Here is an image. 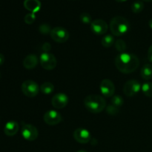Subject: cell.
Listing matches in <instances>:
<instances>
[{
	"label": "cell",
	"instance_id": "obj_5",
	"mask_svg": "<svg viewBox=\"0 0 152 152\" xmlns=\"http://www.w3.org/2000/svg\"><path fill=\"white\" fill-rule=\"evenodd\" d=\"M39 62L41 66L44 69L50 71L56 68L57 65V60L53 54L50 52H43L39 56Z\"/></svg>",
	"mask_w": 152,
	"mask_h": 152
},
{
	"label": "cell",
	"instance_id": "obj_23",
	"mask_svg": "<svg viewBox=\"0 0 152 152\" xmlns=\"http://www.w3.org/2000/svg\"><path fill=\"white\" fill-rule=\"evenodd\" d=\"M115 48L120 53H124L127 48V45L123 39H118L115 42Z\"/></svg>",
	"mask_w": 152,
	"mask_h": 152
},
{
	"label": "cell",
	"instance_id": "obj_29",
	"mask_svg": "<svg viewBox=\"0 0 152 152\" xmlns=\"http://www.w3.org/2000/svg\"><path fill=\"white\" fill-rule=\"evenodd\" d=\"M148 60L150 62H152V45L149 47L148 50Z\"/></svg>",
	"mask_w": 152,
	"mask_h": 152
},
{
	"label": "cell",
	"instance_id": "obj_12",
	"mask_svg": "<svg viewBox=\"0 0 152 152\" xmlns=\"http://www.w3.org/2000/svg\"><path fill=\"white\" fill-rule=\"evenodd\" d=\"M74 138L79 143L86 144L90 142L91 136L90 132L87 129L80 128V129H77L74 131Z\"/></svg>",
	"mask_w": 152,
	"mask_h": 152
},
{
	"label": "cell",
	"instance_id": "obj_2",
	"mask_svg": "<svg viewBox=\"0 0 152 152\" xmlns=\"http://www.w3.org/2000/svg\"><path fill=\"white\" fill-rule=\"evenodd\" d=\"M84 105L86 109L91 113L98 114L104 111L106 108V102L102 96L91 94L84 99Z\"/></svg>",
	"mask_w": 152,
	"mask_h": 152
},
{
	"label": "cell",
	"instance_id": "obj_24",
	"mask_svg": "<svg viewBox=\"0 0 152 152\" xmlns=\"http://www.w3.org/2000/svg\"><path fill=\"white\" fill-rule=\"evenodd\" d=\"M80 21H81L83 23L86 24V25H88V24H91L92 21V17L89 13H83L80 15Z\"/></svg>",
	"mask_w": 152,
	"mask_h": 152
},
{
	"label": "cell",
	"instance_id": "obj_3",
	"mask_svg": "<svg viewBox=\"0 0 152 152\" xmlns=\"http://www.w3.org/2000/svg\"><path fill=\"white\" fill-rule=\"evenodd\" d=\"M109 28L113 35L121 37L125 35L130 30L129 20L123 16H114L110 22Z\"/></svg>",
	"mask_w": 152,
	"mask_h": 152
},
{
	"label": "cell",
	"instance_id": "obj_32",
	"mask_svg": "<svg viewBox=\"0 0 152 152\" xmlns=\"http://www.w3.org/2000/svg\"><path fill=\"white\" fill-rule=\"evenodd\" d=\"M115 1H117V2L122 3V2H125V1H126L127 0H115Z\"/></svg>",
	"mask_w": 152,
	"mask_h": 152
},
{
	"label": "cell",
	"instance_id": "obj_11",
	"mask_svg": "<svg viewBox=\"0 0 152 152\" xmlns=\"http://www.w3.org/2000/svg\"><path fill=\"white\" fill-rule=\"evenodd\" d=\"M44 121L49 126H55L62 121V117L59 112L54 110H50L44 114Z\"/></svg>",
	"mask_w": 152,
	"mask_h": 152
},
{
	"label": "cell",
	"instance_id": "obj_21",
	"mask_svg": "<svg viewBox=\"0 0 152 152\" xmlns=\"http://www.w3.org/2000/svg\"><path fill=\"white\" fill-rule=\"evenodd\" d=\"M144 8V4L142 1H135L132 3V12L134 13H139L140 12L142 11Z\"/></svg>",
	"mask_w": 152,
	"mask_h": 152
},
{
	"label": "cell",
	"instance_id": "obj_6",
	"mask_svg": "<svg viewBox=\"0 0 152 152\" xmlns=\"http://www.w3.org/2000/svg\"><path fill=\"white\" fill-rule=\"evenodd\" d=\"M50 37L56 42L64 43L69 39V32L62 27H56L50 31Z\"/></svg>",
	"mask_w": 152,
	"mask_h": 152
},
{
	"label": "cell",
	"instance_id": "obj_15",
	"mask_svg": "<svg viewBox=\"0 0 152 152\" xmlns=\"http://www.w3.org/2000/svg\"><path fill=\"white\" fill-rule=\"evenodd\" d=\"M19 129V124L16 121H9L4 127V132L7 136L12 137L16 134Z\"/></svg>",
	"mask_w": 152,
	"mask_h": 152
},
{
	"label": "cell",
	"instance_id": "obj_4",
	"mask_svg": "<svg viewBox=\"0 0 152 152\" xmlns=\"http://www.w3.org/2000/svg\"><path fill=\"white\" fill-rule=\"evenodd\" d=\"M24 95L30 98L37 96L40 91V87L36 82L33 80H25L21 86Z\"/></svg>",
	"mask_w": 152,
	"mask_h": 152
},
{
	"label": "cell",
	"instance_id": "obj_27",
	"mask_svg": "<svg viewBox=\"0 0 152 152\" xmlns=\"http://www.w3.org/2000/svg\"><path fill=\"white\" fill-rule=\"evenodd\" d=\"M25 22L28 25H31L34 22V21L36 20V15L35 13H30L28 14L25 15Z\"/></svg>",
	"mask_w": 152,
	"mask_h": 152
},
{
	"label": "cell",
	"instance_id": "obj_22",
	"mask_svg": "<svg viewBox=\"0 0 152 152\" xmlns=\"http://www.w3.org/2000/svg\"><path fill=\"white\" fill-rule=\"evenodd\" d=\"M123 103H124V100H123V97L120 95H114L111 98V104L117 107V108H120L123 105Z\"/></svg>",
	"mask_w": 152,
	"mask_h": 152
},
{
	"label": "cell",
	"instance_id": "obj_34",
	"mask_svg": "<svg viewBox=\"0 0 152 152\" xmlns=\"http://www.w3.org/2000/svg\"><path fill=\"white\" fill-rule=\"evenodd\" d=\"M77 152H88V151H85V150H80V151H78Z\"/></svg>",
	"mask_w": 152,
	"mask_h": 152
},
{
	"label": "cell",
	"instance_id": "obj_33",
	"mask_svg": "<svg viewBox=\"0 0 152 152\" xmlns=\"http://www.w3.org/2000/svg\"><path fill=\"white\" fill-rule=\"evenodd\" d=\"M142 1H147V2H151V1H152V0H142Z\"/></svg>",
	"mask_w": 152,
	"mask_h": 152
},
{
	"label": "cell",
	"instance_id": "obj_16",
	"mask_svg": "<svg viewBox=\"0 0 152 152\" xmlns=\"http://www.w3.org/2000/svg\"><path fill=\"white\" fill-rule=\"evenodd\" d=\"M39 63V59L35 54H29L24 59L23 66L26 69H34Z\"/></svg>",
	"mask_w": 152,
	"mask_h": 152
},
{
	"label": "cell",
	"instance_id": "obj_1",
	"mask_svg": "<svg viewBox=\"0 0 152 152\" xmlns=\"http://www.w3.org/2000/svg\"><path fill=\"white\" fill-rule=\"evenodd\" d=\"M116 68L123 74L133 73L139 68L140 59L134 53H120L115 58Z\"/></svg>",
	"mask_w": 152,
	"mask_h": 152
},
{
	"label": "cell",
	"instance_id": "obj_20",
	"mask_svg": "<svg viewBox=\"0 0 152 152\" xmlns=\"http://www.w3.org/2000/svg\"><path fill=\"white\" fill-rule=\"evenodd\" d=\"M141 90L145 96L148 97H152V83H150V82L144 83L142 85Z\"/></svg>",
	"mask_w": 152,
	"mask_h": 152
},
{
	"label": "cell",
	"instance_id": "obj_28",
	"mask_svg": "<svg viewBox=\"0 0 152 152\" xmlns=\"http://www.w3.org/2000/svg\"><path fill=\"white\" fill-rule=\"evenodd\" d=\"M42 49L44 50V52H49V50L50 49V45L49 43H45L44 45L42 46Z\"/></svg>",
	"mask_w": 152,
	"mask_h": 152
},
{
	"label": "cell",
	"instance_id": "obj_35",
	"mask_svg": "<svg viewBox=\"0 0 152 152\" xmlns=\"http://www.w3.org/2000/svg\"><path fill=\"white\" fill-rule=\"evenodd\" d=\"M0 77H1V74H0Z\"/></svg>",
	"mask_w": 152,
	"mask_h": 152
},
{
	"label": "cell",
	"instance_id": "obj_18",
	"mask_svg": "<svg viewBox=\"0 0 152 152\" xmlns=\"http://www.w3.org/2000/svg\"><path fill=\"white\" fill-rule=\"evenodd\" d=\"M53 90H54V86L50 82L43 83L40 86V91L42 93L45 95H49L53 93Z\"/></svg>",
	"mask_w": 152,
	"mask_h": 152
},
{
	"label": "cell",
	"instance_id": "obj_30",
	"mask_svg": "<svg viewBox=\"0 0 152 152\" xmlns=\"http://www.w3.org/2000/svg\"><path fill=\"white\" fill-rule=\"evenodd\" d=\"M4 62V56L2 53H0V66L2 65Z\"/></svg>",
	"mask_w": 152,
	"mask_h": 152
},
{
	"label": "cell",
	"instance_id": "obj_31",
	"mask_svg": "<svg viewBox=\"0 0 152 152\" xmlns=\"http://www.w3.org/2000/svg\"><path fill=\"white\" fill-rule=\"evenodd\" d=\"M148 26H149L150 28H151L152 29V18L151 19H150L149 22H148Z\"/></svg>",
	"mask_w": 152,
	"mask_h": 152
},
{
	"label": "cell",
	"instance_id": "obj_8",
	"mask_svg": "<svg viewBox=\"0 0 152 152\" xmlns=\"http://www.w3.org/2000/svg\"><path fill=\"white\" fill-rule=\"evenodd\" d=\"M141 84L139 81L130 80L126 82L123 86V93L127 96H134L137 94L141 90Z\"/></svg>",
	"mask_w": 152,
	"mask_h": 152
},
{
	"label": "cell",
	"instance_id": "obj_19",
	"mask_svg": "<svg viewBox=\"0 0 152 152\" xmlns=\"http://www.w3.org/2000/svg\"><path fill=\"white\" fill-rule=\"evenodd\" d=\"M114 38L111 34H107L102 37L101 40V44L103 47L105 48H110L114 45Z\"/></svg>",
	"mask_w": 152,
	"mask_h": 152
},
{
	"label": "cell",
	"instance_id": "obj_13",
	"mask_svg": "<svg viewBox=\"0 0 152 152\" xmlns=\"http://www.w3.org/2000/svg\"><path fill=\"white\" fill-rule=\"evenodd\" d=\"M68 103V97L65 94L58 93L56 94L52 97L51 104L53 108L56 109H62L65 108Z\"/></svg>",
	"mask_w": 152,
	"mask_h": 152
},
{
	"label": "cell",
	"instance_id": "obj_14",
	"mask_svg": "<svg viewBox=\"0 0 152 152\" xmlns=\"http://www.w3.org/2000/svg\"><path fill=\"white\" fill-rule=\"evenodd\" d=\"M23 4L26 10L33 13L39 11L42 6L39 0H25Z\"/></svg>",
	"mask_w": 152,
	"mask_h": 152
},
{
	"label": "cell",
	"instance_id": "obj_9",
	"mask_svg": "<svg viewBox=\"0 0 152 152\" xmlns=\"http://www.w3.org/2000/svg\"><path fill=\"white\" fill-rule=\"evenodd\" d=\"M99 90L101 94L106 97H112L115 92V86L113 82L108 79L102 80L99 85Z\"/></svg>",
	"mask_w": 152,
	"mask_h": 152
},
{
	"label": "cell",
	"instance_id": "obj_10",
	"mask_svg": "<svg viewBox=\"0 0 152 152\" xmlns=\"http://www.w3.org/2000/svg\"><path fill=\"white\" fill-rule=\"evenodd\" d=\"M108 26L106 22L102 19H95L91 24V30L94 34L97 36L103 35L108 31Z\"/></svg>",
	"mask_w": 152,
	"mask_h": 152
},
{
	"label": "cell",
	"instance_id": "obj_17",
	"mask_svg": "<svg viewBox=\"0 0 152 152\" xmlns=\"http://www.w3.org/2000/svg\"><path fill=\"white\" fill-rule=\"evenodd\" d=\"M140 76L144 80H150L152 79V65L145 64L140 71Z\"/></svg>",
	"mask_w": 152,
	"mask_h": 152
},
{
	"label": "cell",
	"instance_id": "obj_26",
	"mask_svg": "<svg viewBox=\"0 0 152 152\" xmlns=\"http://www.w3.org/2000/svg\"><path fill=\"white\" fill-rule=\"evenodd\" d=\"M106 112L108 113L109 115H116V114H118L119 112V108H117V107L114 106V105H111V104H110V105H108V106H106Z\"/></svg>",
	"mask_w": 152,
	"mask_h": 152
},
{
	"label": "cell",
	"instance_id": "obj_25",
	"mask_svg": "<svg viewBox=\"0 0 152 152\" xmlns=\"http://www.w3.org/2000/svg\"><path fill=\"white\" fill-rule=\"evenodd\" d=\"M51 28H50V25L48 24H42L39 27V31L40 33H42V34H50V31H51Z\"/></svg>",
	"mask_w": 152,
	"mask_h": 152
},
{
	"label": "cell",
	"instance_id": "obj_7",
	"mask_svg": "<svg viewBox=\"0 0 152 152\" xmlns=\"http://www.w3.org/2000/svg\"><path fill=\"white\" fill-rule=\"evenodd\" d=\"M21 133L24 139L28 141L35 140L39 136V132L37 128L28 123H22Z\"/></svg>",
	"mask_w": 152,
	"mask_h": 152
}]
</instances>
